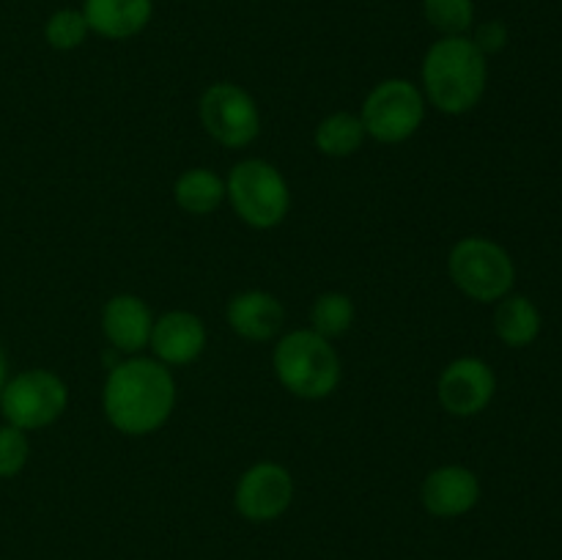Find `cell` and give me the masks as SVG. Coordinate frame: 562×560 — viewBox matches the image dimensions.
Wrapping results in <instances>:
<instances>
[{
    "label": "cell",
    "mask_w": 562,
    "mask_h": 560,
    "mask_svg": "<svg viewBox=\"0 0 562 560\" xmlns=\"http://www.w3.org/2000/svg\"><path fill=\"white\" fill-rule=\"evenodd\" d=\"M448 275L456 289L475 302H499L514 291L516 264L499 242L464 236L450 247Z\"/></svg>",
    "instance_id": "obj_5"
},
{
    "label": "cell",
    "mask_w": 562,
    "mask_h": 560,
    "mask_svg": "<svg viewBox=\"0 0 562 560\" xmlns=\"http://www.w3.org/2000/svg\"><path fill=\"white\" fill-rule=\"evenodd\" d=\"M420 500L431 516L456 519L481 503V478L464 464H442L423 478Z\"/></svg>",
    "instance_id": "obj_11"
},
{
    "label": "cell",
    "mask_w": 562,
    "mask_h": 560,
    "mask_svg": "<svg viewBox=\"0 0 562 560\" xmlns=\"http://www.w3.org/2000/svg\"><path fill=\"white\" fill-rule=\"evenodd\" d=\"M272 368L278 382L302 401L327 399L344 377L335 346L311 327L280 335L272 351Z\"/></svg>",
    "instance_id": "obj_3"
},
{
    "label": "cell",
    "mask_w": 562,
    "mask_h": 560,
    "mask_svg": "<svg viewBox=\"0 0 562 560\" xmlns=\"http://www.w3.org/2000/svg\"><path fill=\"white\" fill-rule=\"evenodd\" d=\"M80 11L88 31L110 42H124L146 31L154 16V0H86Z\"/></svg>",
    "instance_id": "obj_15"
},
{
    "label": "cell",
    "mask_w": 562,
    "mask_h": 560,
    "mask_svg": "<svg viewBox=\"0 0 562 560\" xmlns=\"http://www.w3.org/2000/svg\"><path fill=\"white\" fill-rule=\"evenodd\" d=\"M366 135L376 143H404L426 121V97L406 77H390L368 91L360 110Z\"/></svg>",
    "instance_id": "obj_7"
},
{
    "label": "cell",
    "mask_w": 562,
    "mask_h": 560,
    "mask_svg": "<svg viewBox=\"0 0 562 560\" xmlns=\"http://www.w3.org/2000/svg\"><path fill=\"white\" fill-rule=\"evenodd\" d=\"M27 459H31V443H27V432L22 428L0 426V478H16L25 470Z\"/></svg>",
    "instance_id": "obj_22"
},
{
    "label": "cell",
    "mask_w": 562,
    "mask_h": 560,
    "mask_svg": "<svg viewBox=\"0 0 562 560\" xmlns=\"http://www.w3.org/2000/svg\"><path fill=\"white\" fill-rule=\"evenodd\" d=\"M541 311L525 294H508L497 302L494 311V333L510 349H525L541 335Z\"/></svg>",
    "instance_id": "obj_16"
},
{
    "label": "cell",
    "mask_w": 562,
    "mask_h": 560,
    "mask_svg": "<svg viewBox=\"0 0 562 560\" xmlns=\"http://www.w3.org/2000/svg\"><path fill=\"white\" fill-rule=\"evenodd\" d=\"M423 97L445 115H464L481 104L488 86V58L470 36H442L420 66Z\"/></svg>",
    "instance_id": "obj_2"
},
{
    "label": "cell",
    "mask_w": 562,
    "mask_h": 560,
    "mask_svg": "<svg viewBox=\"0 0 562 560\" xmlns=\"http://www.w3.org/2000/svg\"><path fill=\"white\" fill-rule=\"evenodd\" d=\"M102 410L110 426L126 437L159 432L176 410L173 373L154 357H126L104 379Z\"/></svg>",
    "instance_id": "obj_1"
},
{
    "label": "cell",
    "mask_w": 562,
    "mask_h": 560,
    "mask_svg": "<svg viewBox=\"0 0 562 560\" xmlns=\"http://www.w3.org/2000/svg\"><path fill=\"white\" fill-rule=\"evenodd\" d=\"M357 318V307L349 294L344 291H324L313 300L311 307V329H316L324 338H338L351 329Z\"/></svg>",
    "instance_id": "obj_19"
},
{
    "label": "cell",
    "mask_w": 562,
    "mask_h": 560,
    "mask_svg": "<svg viewBox=\"0 0 562 560\" xmlns=\"http://www.w3.org/2000/svg\"><path fill=\"white\" fill-rule=\"evenodd\" d=\"M5 379H9V360H5V351L3 346H0V390H3Z\"/></svg>",
    "instance_id": "obj_24"
},
{
    "label": "cell",
    "mask_w": 562,
    "mask_h": 560,
    "mask_svg": "<svg viewBox=\"0 0 562 560\" xmlns=\"http://www.w3.org/2000/svg\"><path fill=\"white\" fill-rule=\"evenodd\" d=\"M225 318H228V327L239 338L263 344V340H272L280 335L285 322V307L269 291L250 289L231 296L228 307H225Z\"/></svg>",
    "instance_id": "obj_14"
},
{
    "label": "cell",
    "mask_w": 562,
    "mask_h": 560,
    "mask_svg": "<svg viewBox=\"0 0 562 560\" xmlns=\"http://www.w3.org/2000/svg\"><path fill=\"white\" fill-rule=\"evenodd\" d=\"M154 313L137 294H115L102 307V333L121 355H140L151 340Z\"/></svg>",
    "instance_id": "obj_13"
},
{
    "label": "cell",
    "mask_w": 562,
    "mask_h": 560,
    "mask_svg": "<svg viewBox=\"0 0 562 560\" xmlns=\"http://www.w3.org/2000/svg\"><path fill=\"white\" fill-rule=\"evenodd\" d=\"M497 395V373L481 357H456L437 379V399L453 417H475Z\"/></svg>",
    "instance_id": "obj_10"
},
{
    "label": "cell",
    "mask_w": 562,
    "mask_h": 560,
    "mask_svg": "<svg viewBox=\"0 0 562 560\" xmlns=\"http://www.w3.org/2000/svg\"><path fill=\"white\" fill-rule=\"evenodd\" d=\"M366 126H362L360 113H346V110H338V113H329L327 119L318 121L316 132H313V143H316L318 152L324 157L344 159L351 157L362 148L366 143Z\"/></svg>",
    "instance_id": "obj_18"
},
{
    "label": "cell",
    "mask_w": 562,
    "mask_h": 560,
    "mask_svg": "<svg viewBox=\"0 0 562 560\" xmlns=\"http://www.w3.org/2000/svg\"><path fill=\"white\" fill-rule=\"evenodd\" d=\"M472 42H475L477 49H481V53L488 58V55L505 49V44H508V27H505V22H499V20H488V22H483V25H477Z\"/></svg>",
    "instance_id": "obj_23"
},
{
    "label": "cell",
    "mask_w": 562,
    "mask_h": 560,
    "mask_svg": "<svg viewBox=\"0 0 562 560\" xmlns=\"http://www.w3.org/2000/svg\"><path fill=\"white\" fill-rule=\"evenodd\" d=\"M206 324L192 311H168L159 318H154L151 346L154 360H159L168 368H181L195 362L206 349Z\"/></svg>",
    "instance_id": "obj_12"
},
{
    "label": "cell",
    "mask_w": 562,
    "mask_h": 560,
    "mask_svg": "<svg viewBox=\"0 0 562 560\" xmlns=\"http://www.w3.org/2000/svg\"><path fill=\"white\" fill-rule=\"evenodd\" d=\"M69 406V388L49 368H27L5 379L0 390V415L9 426L38 432L60 421Z\"/></svg>",
    "instance_id": "obj_6"
},
{
    "label": "cell",
    "mask_w": 562,
    "mask_h": 560,
    "mask_svg": "<svg viewBox=\"0 0 562 560\" xmlns=\"http://www.w3.org/2000/svg\"><path fill=\"white\" fill-rule=\"evenodd\" d=\"M423 14L442 36H467L475 25V0H423Z\"/></svg>",
    "instance_id": "obj_20"
},
{
    "label": "cell",
    "mask_w": 562,
    "mask_h": 560,
    "mask_svg": "<svg viewBox=\"0 0 562 560\" xmlns=\"http://www.w3.org/2000/svg\"><path fill=\"white\" fill-rule=\"evenodd\" d=\"M294 503V475L280 461H256L239 475L234 505L247 522H274Z\"/></svg>",
    "instance_id": "obj_9"
},
{
    "label": "cell",
    "mask_w": 562,
    "mask_h": 560,
    "mask_svg": "<svg viewBox=\"0 0 562 560\" xmlns=\"http://www.w3.org/2000/svg\"><path fill=\"white\" fill-rule=\"evenodd\" d=\"M88 33L91 31H88V22L80 9H58L44 22V38L58 53H69V49L82 47Z\"/></svg>",
    "instance_id": "obj_21"
},
{
    "label": "cell",
    "mask_w": 562,
    "mask_h": 560,
    "mask_svg": "<svg viewBox=\"0 0 562 560\" xmlns=\"http://www.w3.org/2000/svg\"><path fill=\"white\" fill-rule=\"evenodd\" d=\"M173 201L181 212L192 217H206L217 212L225 201V179L209 168H190L176 179Z\"/></svg>",
    "instance_id": "obj_17"
},
{
    "label": "cell",
    "mask_w": 562,
    "mask_h": 560,
    "mask_svg": "<svg viewBox=\"0 0 562 560\" xmlns=\"http://www.w3.org/2000/svg\"><path fill=\"white\" fill-rule=\"evenodd\" d=\"M225 201L245 225L272 231L289 217L291 187L278 165L256 157L241 159L225 179Z\"/></svg>",
    "instance_id": "obj_4"
},
{
    "label": "cell",
    "mask_w": 562,
    "mask_h": 560,
    "mask_svg": "<svg viewBox=\"0 0 562 560\" xmlns=\"http://www.w3.org/2000/svg\"><path fill=\"white\" fill-rule=\"evenodd\" d=\"M198 115L206 135L223 148H247L261 135V110L252 93L236 82H214L201 93Z\"/></svg>",
    "instance_id": "obj_8"
}]
</instances>
